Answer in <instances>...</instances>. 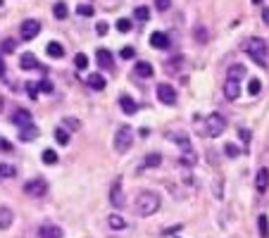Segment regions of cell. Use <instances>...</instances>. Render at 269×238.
I'll return each mask as SVG.
<instances>
[{
	"mask_svg": "<svg viewBox=\"0 0 269 238\" xmlns=\"http://www.w3.org/2000/svg\"><path fill=\"white\" fill-rule=\"evenodd\" d=\"M160 205H162V200L155 191H143L136 198V215L138 217H150V215H155L160 210Z\"/></svg>",
	"mask_w": 269,
	"mask_h": 238,
	"instance_id": "cell-1",
	"label": "cell"
},
{
	"mask_svg": "<svg viewBox=\"0 0 269 238\" xmlns=\"http://www.w3.org/2000/svg\"><path fill=\"white\" fill-rule=\"evenodd\" d=\"M243 74H246V67H243V65H231V67H229L226 81H224V95H226V100H236V98H238Z\"/></svg>",
	"mask_w": 269,
	"mask_h": 238,
	"instance_id": "cell-2",
	"label": "cell"
},
{
	"mask_svg": "<svg viewBox=\"0 0 269 238\" xmlns=\"http://www.w3.org/2000/svg\"><path fill=\"white\" fill-rule=\"evenodd\" d=\"M241 48L248 53V55L257 62V65H267V53H269V48H267V41L265 38H257V36H252V38H246L243 43H241Z\"/></svg>",
	"mask_w": 269,
	"mask_h": 238,
	"instance_id": "cell-3",
	"label": "cell"
},
{
	"mask_svg": "<svg viewBox=\"0 0 269 238\" xmlns=\"http://www.w3.org/2000/svg\"><path fill=\"white\" fill-rule=\"evenodd\" d=\"M224 129H226V119H224V114H219V112H210V114L205 117V124H202V136H207V138H217V136H222Z\"/></svg>",
	"mask_w": 269,
	"mask_h": 238,
	"instance_id": "cell-4",
	"label": "cell"
},
{
	"mask_svg": "<svg viewBox=\"0 0 269 238\" xmlns=\"http://www.w3.org/2000/svg\"><path fill=\"white\" fill-rule=\"evenodd\" d=\"M134 143V129L131 127H119L114 133V150L117 152H126Z\"/></svg>",
	"mask_w": 269,
	"mask_h": 238,
	"instance_id": "cell-5",
	"label": "cell"
},
{
	"mask_svg": "<svg viewBox=\"0 0 269 238\" xmlns=\"http://www.w3.org/2000/svg\"><path fill=\"white\" fill-rule=\"evenodd\" d=\"M45 191H48L45 179H31V181L24 183V193L31 195V198H41V195H45Z\"/></svg>",
	"mask_w": 269,
	"mask_h": 238,
	"instance_id": "cell-6",
	"label": "cell"
},
{
	"mask_svg": "<svg viewBox=\"0 0 269 238\" xmlns=\"http://www.w3.org/2000/svg\"><path fill=\"white\" fill-rule=\"evenodd\" d=\"M157 100L164 103V105H174V103H177V91H174V86L160 84V86H157Z\"/></svg>",
	"mask_w": 269,
	"mask_h": 238,
	"instance_id": "cell-7",
	"label": "cell"
},
{
	"mask_svg": "<svg viewBox=\"0 0 269 238\" xmlns=\"http://www.w3.org/2000/svg\"><path fill=\"white\" fill-rule=\"evenodd\" d=\"M41 34V22L38 19H26L24 24H22V38L24 41H31V38H36Z\"/></svg>",
	"mask_w": 269,
	"mask_h": 238,
	"instance_id": "cell-8",
	"label": "cell"
},
{
	"mask_svg": "<svg viewBox=\"0 0 269 238\" xmlns=\"http://www.w3.org/2000/svg\"><path fill=\"white\" fill-rule=\"evenodd\" d=\"M110 202L112 207H124V191H122V179H114L110 188Z\"/></svg>",
	"mask_w": 269,
	"mask_h": 238,
	"instance_id": "cell-9",
	"label": "cell"
},
{
	"mask_svg": "<svg viewBox=\"0 0 269 238\" xmlns=\"http://www.w3.org/2000/svg\"><path fill=\"white\" fill-rule=\"evenodd\" d=\"M12 221H15V212H12V207L0 205V231L10 229V226H12Z\"/></svg>",
	"mask_w": 269,
	"mask_h": 238,
	"instance_id": "cell-10",
	"label": "cell"
},
{
	"mask_svg": "<svg viewBox=\"0 0 269 238\" xmlns=\"http://www.w3.org/2000/svg\"><path fill=\"white\" fill-rule=\"evenodd\" d=\"M62 236H65V231L60 226H55V224H45V226L38 229V238H62Z\"/></svg>",
	"mask_w": 269,
	"mask_h": 238,
	"instance_id": "cell-11",
	"label": "cell"
},
{
	"mask_svg": "<svg viewBox=\"0 0 269 238\" xmlns=\"http://www.w3.org/2000/svg\"><path fill=\"white\" fill-rule=\"evenodd\" d=\"M255 188H257V193H265L269 188V169L267 167H262V169L257 172V176H255Z\"/></svg>",
	"mask_w": 269,
	"mask_h": 238,
	"instance_id": "cell-12",
	"label": "cell"
},
{
	"mask_svg": "<svg viewBox=\"0 0 269 238\" xmlns=\"http://www.w3.org/2000/svg\"><path fill=\"white\" fill-rule=\"evenodd\" d=\"M95 60H98V65H100L103 69H112V67H114L112 53H110V50H105V48H100V50L95 53Z\"/></svg>",
	"mask_w": 269,
	"mask_h": 238,
	"instance_id": "cell-13",
	"label": "cell"
},
{
	"mask_svg": "<svg viewBox=\"0 0 269 238\" xmlns=\"http://www.w3.org/2000/svg\"><path fill=\"white\" fill-rule=\"evenodd\" d=\"M38 136H41V131H38V127H34V124H29V127H24L22 131H19V141H36Z\"/></svg>",
	"mask_w": 269,
	"mask_h": 238,
	"instance_id": "cell-14",
	"label": "cell"
},
{
	"mask_svg": "<svg viewBox=\"0 0 269 238\" xmlns=\"http://www.w3.org/2000/svg\"><path fill=\"white\" fill-rule=\"evenodd\" d=\"M119 105H122V112H124V114H136V112H138L136 100L129 98V95H122V98H119Z\"/></svg>",
	"mask_w": 269,
	"mask_h": 238,
	"instance_id": "cell-15",
	"label": "cell"
},
{
	"mask_svg": "<svg viewBox=\"0 0 269 238\" xmlns=\"http://www.w3.org/2000/svg\"><path fill=\"white\" fill-rule=\"evenodd\" d=\"M19 67H22V69H38L41 65H38V60L34 53H26V55L19 57Z\"/></svg>",
	"mask_w": 269,
	"mask_h": 238,
	"instance_id": "cell-16",
	"label": "cell"
},
{
	"mask_svg": "<svg viewBox=\"0 0 269 238\" xmlns=\"http://www.w3.org/2000/svg\"><path fill=\"white\" fill-rule=\"evenodd\" d=\"M150 45H153V48L164 50V48L169 45V36H167V34H162V31H155V34L150 36Z\"/></svg>",
	"mask_w": 269,
	"mask_h": 238,
	"instance_id": "cell-17",
	"label": "cell"
},
{
	"mask_svg": "<svg viewBox=\"0 0 269 238\" xmlns=\"http://www.w3.org/2000/svg\"><path fill=\"white\" fill-rule=\"evenodd\" d=\"M12 122H15L19 129H24V127H29V124H31V114H29L26 110H17L15 114H12Z\"/></svg>",
	"mask_w": 269,
	"mask_h": 238,
	"instance_id": "cell-18",
	"label": "cell"
},
{
	"mask_svg": "<svg viewBox=\"0 0 269 238\" xmlns=\"http://www.w3.org/2000/svg\"><path fill=\"white\" fill-rule=\"evenodd\" d=\"M134 74L141 76V79H150V76H153V65H150V62H136Z\"/></svg>",
	"mask_w": 269,
	"mask_h": 238,
	"instance_id": "cell-19",
	"label": "cell"
},
{
	"mask_svg": "<svg viewBox=\"0 0 269 238\" xmlns=\"http://www.w3.org/2000/svg\"><path fill=\"white\" fill-rule=\"evenodd\" d=\"M108 226L112 229V231H124L126 229V221L122 215H110L108 217Z\"/></svg>",
	"mask_w": 269,
	"mask_h": 238,
	"instance_id": "cell-20",
	"label": "cell"
},
{
	"mask_svg": "<svg viewBox=\"0 0 269 238\" xmlns=\"http://www.w3.org/2000/svg\"><path fill=\"white\" fill-rule=\"evenodd\" d=\"M89 86L93 88V91H103L108 84H105V79H103V74H89Z\"/></svg>",
	"mask_w": 269,
	"mask_h": 238,
	"instance_id": "cell-21",
	"label": "cell"
},
{
	"mask_svg": "<svg viewBox=\"0 0 269 238\" xmlns=\"http://www.w3.org/2000/svg\"><path fill=\"white\" fill-rule=\"evenodd\" d=\"M45 50H48V55H50V57H55V60H57V57H62V55H65V48H62V45H60L57 41H50Z\"/></svg>",
	"mask_w": 269,
	"mask_h": 238,
	"instance_id": "cell-22",
	"label": "cell"
},
{
	"mask_svg": "<svg viewBox=\"0 0 269 238\" xmlns=\"http://www.w3.org/2000/svg\"><path fill=\"white\" fill-rule=\"evenodd\" d=\"M169 138H172V141H177L183 150H191V141H188V136H186V133H169Z\"/></svg>",
	"mask_w": 269,
	"mask_h": 238,
	"instance_id": "cell-23",
	"label": "cell"
},
{
	"mask_svg": "<svg viewBox=\"0 0 269 238\" xmlns=\"http://www.w3.org/2000/svg\"><path fill=\"white\" fill-rule=\"evenodd\" d=\"M55 141H57L60 146H67V143H69V133H67V129H62V127L55 129Z\"/></svg>",
	"mask_w": 269,
	"mask_h": 238,
	"instance_id": "cell-24",
	"label": "cell"
},
{
	"mask_svg": "<svg viewBox=\"0 0 269 238\" xmlns=\"http://www.w3.org/2000/svg\"><path fill=\"white\" fill-rule=\"evenodd\" d=\"M134 17L138 19V22H148V19H150V10H148L145 5H138V7L134 10Z\"/></svg>",
	"mask_w": 269,
	"mask_h": 238,
	"instance_id": "cell-25",
	"label": "cell"
},
{
	"mask_svg": "<svg viewBox=\"0 0 269 238\" xmlns=\"http://www.w3.org/2000/svg\"><path fill=\"white\" fill-rule=\"evenodd\" d=\"M257 226H260V236L267 238V236H269V219H267V215H260V219H257Z\"/></svg>",
	"mask_w": 269,
	"mask_h": 238,
	"instance_id": "cell-26",
	"label": "cell"
},
{
	"mask_svg": "<svg viewBox=\"0 0 269 238\" xmlns=\"http://www.w3.org/2000/svg\"><path fill=\"white\" fill-rule=\"evenodd\" d=\"M196 152L193 150H183V155H181V165H186V167H193L196 165Z\"/></svg>",
	"mask_w": 269,
	"mask_h": 238,
	"instance_id": "cell-27",
	"label": "cell"
},
{
	"mask_svg": "<svg viewBox=\"0 0 269 238\" xmlns=\"http://www.w3.org/2000/svg\"><path fill=\"white\" fill-rule=\"evenodd\" d=\"M162 165V155L160 152H150L145 157V167H160Z\"/></svg>",
	"mask_w": 269,
	"mask_h": 238,
	"instance_id": "cell-28",
	"label": "cell"
},
{
	"mask_svg": "<svg viewBox=\"0 0 269 238\" xmlns=\"http://www.w3.org/2000/svg\"><path fill=\"white\" fill-rule=\"evenodd\" d=\"M17 174V169L12 165H0V179H12Z\"/></svg>",
	"mask_w": 269,
	"mask_h": 238,
	"instance_id": "cell-29",
	"label": "cell"
},
{
	"mask_svg": "<svg viewBox=\"0 0 269 238\" xmlns=\"http://www.w3.org/2000/svg\"><path fill=\"white\" fill-rule=\"evenodd\" d=\"M67 12H69V10H67V5H65V2H57V5L53 7V15L57 19H65V17H67Z\"/></svg>",
	"mask_w": 269,
	"mask_h": 238,
	"instance_id": "cell-30",
	"label": "cell"
},
{
	"mask_svg": "<svg viewBox=\"0 0 269 238\" xmlns=\"http://www.w3.org/2000/svg\"><path fill=\"white\" fill-rule=\"evenodd\" d=\"M43 162H45V165H55V162H57V152L50 150V148H45V150H43Z\"/></svg>",
	"mask_w": 269,
	"mask_h": 238,
	"instance_id": "cell-31",
	"label": "cell"
},
{
	"mask_svg": "<svg viewBox=\"0 0 269 238\" xmlns=\"http://www.w3.org/2000/svg\"><path fill=\"white\" fill-rule=\"evenodd\" d=\"M15 48H17V41H12V38H5V41L0 43V50H2V53H12Z\"/></svg>",
	"mask_w": 269,
	"mask_h": 238,
	"instance_id": "cell-32",
	"label": "cell"
},
{
	"mask_svg": "<svg viewBox=\"0 0 269 238\" xmlns=\"http://www.w3.org/2000/svg\"><path fill=\"white\" fill-rule=\"evenodd\" d=\"M76 15H79V17H93V5H84V2H81V5L76 7Z\"/></svg>",
	"mask_w": 269,
	"mask_h": 238,
	"instance_id": "cell-33",
	"label": "cell"
},
{
	"mask_svg": "<svg viewBox=\"0 0 269 238\" xmlns=\"http://www.w3.org/2000/svg\"><path fill=\"white\" fill-rule=\"evenodd\" d=\"M74 65H76L79 69H86V67H89V57L84 55V53H79V55L74 57Z\"/></svg>",
	"mask_w": 269,
	"mask_h": 238,
	"instance_id": "cell-34",
	"label": "cell"
},
{
	"mask_svg": "<svg viewBox=\"0 0 269 238\" xmlns=\"http://www.w3.org/2000/svg\"><path fill=\"white\" fill-rule=\"evenodd\" d=\"M79 127H81V122H79V119H69V117H67V119L62 122V129H72V131H76Z\"/></svg>",
	"mask_w": 269,
	"mask_h": 238,
	"instance_id": "cell-35",
	"label": "cell"
},
{
	"mask_svg": "<svg viewBox=\"0 0 269 238\" xmlns=\"http://www.w3.org/2000/svg\"><path fill=\"white\" fill-rule=\"evenodd\" d=\"M38 91L41 93H53V84H50L48 79H43V81H38Z\"/></svg>",
	"mask_w": 269,
	"mask_h": 238,
	"instance_id": "cell-36",
	"label": "cell"
},
{
	"mask_svg": "<svg viewBox=\"0 0 269 238\" xmlns=\"http://www.w3.org/2000/svg\"><path fill=\"white\" fill-rule=\"evenodd\" d=\"M117 31H122V34L131 31V22H129V19H119V22H117Z\"/></svg>",
	"mask_w": 269,
	"mask_h": 238,
	"instance_id": "cell-37",
	"label": "cell"
},
{
	"mask_svg": "<svg viewBox=\"0 0 269 238\" xmlns=\"http://www.w3.org/2000/svg\"><path fill=\"white\" fill-rule=\"evenodd\" d=\"M196 41H198V43H205V41H207V29L198 26V29H196Z\"/></svg>",
	"mask_w": 269,
	"mask_h": 238,
	"instance_id": "cell-38",
	"label": "cell"
},
{
	"mask_svg": "<svg viewBox=\"0 0 269 238\" xmlns=\"http://www.w3.org/2000/svg\"><path fill=\"white\" fill-rule=\"evenodd\" d=\"M248 91H250L252 95H257V93H260V79H250V84H248Z\"/></svg>",
	"mask_w": 269,
	"mask_h": 238,
	"instance_id": "cell-39",
	"label": "cell"
},
{
	"mask_svg": "<svg viewBox=\"0 0 269 238\" xmlns=\"http://www.w3.org/2000/svg\"><path fill=\"white\" fill-rule=\"evenodd\" d=\"M224 150H226V155H229V157H238V155H241V150L233 146V143H226V148H224Z\"/></svg>",
	"mask_w": 269,
	"mask_h": 238,
	"instance_id": "cell-40",
	"label": "cell"
},
{
	"mask_svg": "<svg viewBox=\"0 0 269 238\" xmlns=\"http://www.w3.org/2000/svg\"><path fill=\"white\" fill-rule=\"evenodd\" d=\"M169 5H172V0H155V7H157L160 12H167Z\"/></svg>",
	"mask_w": 269,
	"mask_h": 238,
	"instance_id": "cell-41",
	"label": "cell"
},
{
	"mask_svg": "<svg viewBox=\"0 0 269 238\" xmlns=\"http://www.w3.org/2000/svg\"><path fill=\"white\" fill-rule=\"evenodd\" d=\"M119 55L124 57V60H131V57L136 55V50H134L131 45H126V48H122V53H119Z\"/></svg>",
	"mask_w": 269,
	"mask_h": 238,
	"instance_id": "cell-42",
	"label": "cell"
},
{
	"mask_svg": "<svg viewBox=\"0 0 269 238\" xmlns=\"http://www.w3.org/2000/svg\"><path fill=\"white\" fill-rule=\"evenodd\" d=\"M108 22H98V24H95V31H98V34H100V36H105V34H108Z\"/></svg>",
	"mask_w": 269,
	"mask_h": 238,
	"instance_id": "cell-43",
	"label": "cell"
},
{
	"mask_svg": "<svg viewBox=\"0 0 269 238\" xmlns=\"http://www.w3.org/2000/svg\"><path fill=\"white\" fill-rule=\"evenodd\" d=\"M0 150H2V152H12L15 148H12V143H10V141H5V138H0Z\"/></svg>",
	"mask_w": 269,
	"mask_h": 238,
	"instance_id": "cell-44",
	"label": "cell"
},
{
	"mask_svg": "<svg viewBox=\"0 0 269 238\" xmlns=\"http://www.w3.org/2000/svg\"><path fill=\"white\" fill-rule=\"evenodd\" d=\"M238 136H241V141H243V143H248V141H250V131H248V129H241V131H238Z\"/></svg>",
	"mask_w": 269,
	"mask_h": 238,
	"instance_id": "cell-45",
	"label": "cell"
},
{
	"mask_svg": "<svg viewBox=\"0 0 269 238\" xmlns=\"http://www.w3.org/2000/svg\"><path fill=\"white\" fill-rule=\"evenodd\" d=\"M26 91H29V95H31V98H36L38 95V84H26Z\"/></svg>",
	"mask_w": 269,
	"mask_h": 238,
	"instance_id": "cell-46",
	"label": "cell"
},
{
	"mask_svg": "<svg viewBox=\"0 0 269 238\" xmlns=\"http://www.w3.org/2000/svg\"><path fill=\"white\" fill-rule=\"evenodd\" d=\"M262 19L269 24V7H265V10H262Z\"/></svg>",
	"mask_w": 269,
	"mask_h": 238,
	"instance_id": "cell-47",
	"label": "cell"
},
{
	"mask_svg": "<svg viewBox=\"0 0 269 238\" xmlns=\"http://www.w3.org/2000/svg\"><path fill=\"white\" fill-rule=\"evenodd\" d=\"M2 74H5V62H2V57H0V79H2Z\"/></svg>",
	"mask_w": 269,
	"mask_h": 238,
	"instance_id": "cell-48",
	"label": "cell"
},
{
	"mask_svg": "<svg viewBox=\"0 0 269 238\" xmlns=\"http://www.w3.org/2000/svg\"><path fill=\"white\" fill-rule=\"evenodd\" d=\"M260 2H262V0H252V5H260Z\"/></svg>",
	"mask_w": 269,
	"mask_h": 238,
	"instance_id": "cell-49",
	"label": "cell"
},
{
	"mask_svg": "<svg viewBox=\"0 0 269 238\" xmlns=\"http://www.w3.org/2000/svg\"><path fill=\"white\" fill-rule=\"evenodd\" d=\"M2 2H5V0H0V5H2Z\"/></svg>",
	"mask_w": 269,
	"mask_h": 238,
	"instance_id": "cell-50",
	"label": "cell"
}]
</instances>
